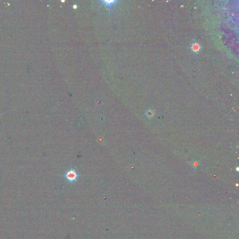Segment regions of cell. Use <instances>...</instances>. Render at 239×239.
Wrapping results in <instances>:
<instances>
[{"label": "cell", "mask_w": 239, "mask_h": 239, "mask_svg": "<svg viewBox=\"0 0 239 239\" xmlns=\"http://www.w3.org/2000/svg\"><path fill=\"white\" fill-rule=\"evenodd\" d=\"M153 115H154V114H153L152 111H148V112H147V114H146L147 117L149 118L152 117L153 116Z\"/></svg>", "instance_id": "cell-3"}, {"label": "cell", "mask_w": 239, "mask_h": 239, "mask_svg": "<svg viewBox=\"0 0 239 239\" xmlns=\"http://www.w3.org/2000/svg\"><path fill=\"white\" fill-rule=\"evenodd\" d=\"M78 176V175L74 170H70L68 172H67L65 175V177L69 181L71 182L75 181Z\"/></svg>", "instance_id": "cell-1"}, {"label": "cell", "mask_w": 239, "mask_h": 239, "mask_svg": "<svg viewBox=\"0 0 239 239\" xmlns=\"http://www.w3.org/2000/svg\"><path fill=\"white\" fill-rule=\"evenodd\" d=\"M102 2L105 4L108 5L109 7H110V9L111 10V11L112 12V11H113L112 5L115 4V2H117V1H102Z\"/></svg>", "instance_id": "cell-2"}]
</instances>
